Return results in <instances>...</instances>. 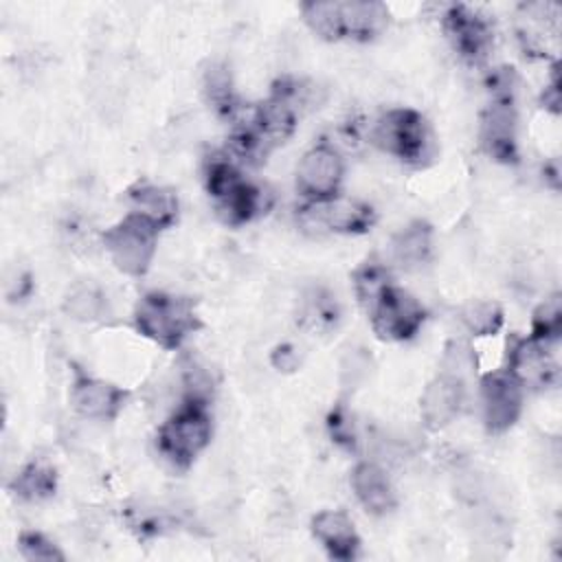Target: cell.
<instances>
[{
  "instance_id": "obj_1",
  "label": "cell",
  "mask_w": 562,
  "mask_h": 562,
  "mask_svg": "<svg viewBox=\"0 0 562 562\" xmlns=\"http://www.w3.org/2000/svg\"><path fill=\"white\" fill-rule=\"evenodd\" d=\"M134 327L156 345L178 349L202 327V323L191 299L154 290L138 299L134 307Z\"/></svg>"
},
{
  "instance_id": "obj_2",
  "label": "cell",
  "mask_w": 562,
  "mask_h": 562,
  "mask_svg": "<svg viewBox=\"0 0 562 562\" xmlns=\"http://www.w3.org/2000/svg\"><path fill=\"white\" fill-rule=\"evenodd\" d=\"M371 143L411 167H426L437 154L428 121L413 108L386 110L371 130Z\"/></svg>"
},
{
  "instance_id": "obj_3",
  "label": "cell",
  "mask_w": 562,
  "mask_h": 562,
  "mask_svg": "<svg viewBox=\"0 0 562 562\" xmlns=\"http://www.w3.org/2000/svg\"><path fill=\"white\" fill-rule=\"evenodd\" d=\"M211 435L213 419L209 404L182 400V404L158 428L156 448L173 470H187L209 446Z\"/></svg>"
},
{
  "instance_id": "obj_4",
  "label": "cell",
  "mask_w": 562,
  "mask_h": 562,
  "mask_svg": "<svg viewBox=\"0 0 562 562\" xmlns=\"http://www.w3.org/2000/svg\"><path fill=\"white\" fill-rule=\"evenodd\" d=\"M160 228L147 217L130 211L101 235L110 261L130 277H143L156 255Z\"/></svg>"
},
{
  "instance_id": "obj_5",
  "label": "cell",
  "mask_w": 562,
  "mask_h": 562,
  "mask_svg": "<svg viewBox=\"0 0 562 562\" xmlns=\"http://www.w3.org/2000/svg\"><path fill=\"white\" fill-rule=\"evenodd\" d=\"M299 224L312 235H360L375 224V211L367 202L338 193L325 200H305L299 209Z\"/></svg>"
},
{
  "instance_id": "obj_6",
  "label": "cell",
  "mask_w": 562,
  "mask_h": 562,
  "mask_svg": "<svg viewBox=\"0 0 562 562\" xmlns=\"http://www.w3.org/2000/svg\"><path fill=\"white\" fill-rule=\"evenodd\" d=\"M367 314L375 336L389 342H404L415 338L426 321L424 305L395 283L380 292V296L367 307Z\"/></svg>"
},
{
  "instance_id": "obj_7",
  "label": "cell",
  "mask_w": 562,
  "mask_h": 562,
  "mask_svg": "<svg viewBox=\"0 0 562 562\" xmlns=\"http://www.w3.org/2000/svg\"><path fill=\"white\" fill-rule=\"evenodd\" d=\"M345 178L342 151L321 140L310 147L296 165V189L305 200H325L338 195Z\"/></svg>"
},
{
  "instance_id": "obj_8",
  "label": "cell",
  "mask_w": 562,
  "mask_h": 562,
  "mask_svg": "<svg viewBox=\"0 0 562 562\" xmlns=\"http://www.w3.org/2000/svg\"><path fill=\"white\" fill-rule=\"evenodd\" d=\"M479 391L487 432L501 435L509 430L522 411V386L518 380L507 369L492 371L481 378Z\"/></svg>"
},
{
  "instance_id": "obj_9",
  "label": "cell",
  "mask_w": 562,
  "mask_h": 562,
  "mask_svg": "<svg viewBox=\"0 0 562 562\" xmlns=\"http://www.w3.org/2000/svg\"><path fill=\"white\" fill-rule=\"evenodd\" d=\"M441 24L452 48L465 61L481 64L487 57L494 44V33L483 15L465 4H450L441 18Z\"/></svg>"
},
{
  "instance_id": "obj_10",
  "label": "cell",
  "mask_w": 562,
  "mask_h": 562,
  "mask_svg": "<svg viewBox=\"0 0 562 562\" xmlns=\"http://www.w3.org/2000/svg\"><path fill=\"white\" fill-rule=\"evenodd\" d=\"M514 101L516 99H492L479 123V140L483 151L507 165L518 160V116Z\"/></svg>"
},
{
  "instance_id": "obj_11",
  "label": "cell",
  "mask_w": 562,
  "mask_h": 562,
  "mask_svg": "<svg viewBox=\"0 0 562 562\" xmlns=\"http://www.w3.org/2000/svg\"><path fill=\"white\" fill-rule=\"evenodd\" d=\"M127 397L130 393L125 389L101 378H92L81 369H75V378L70 384V404L81 417L110 422L123 411Z\"/></svg>"
},
{
  "instance_id": "obj_12",
  "label": "cell",
  "mask_w": 562,
  "mask_h": 562,
  "mask_svg": "<svg viewBox=\"0 0 562 562\" xmlns=\"http://www.w3.org/2000/svg\"><path fill=\"white\" fill-rule=\"evenodd\" d=\"M549 347L551 345L533 336L514 338L512 345H507V371L522 389H544L555 382L558 364Z\"/></svg>"
},
{
  "instance_id": "obj_13",
  "label": "cell",
  "mask_w": 562,
  "mask_h": 562,
  "mask_svg": "<svg viewBox=\"0 0 562 562\" xmlns=\"http://www.w3.org/2000/svg\"><path fill=\"white\" fill-rule=\"evenodd\" d=\"M465 393L468 386L463 380L441 371L439 375H435L419 400V413L424 424L430 430H439L443 426H448L450 422H454L459 417V413L463 411L465 404Z\"/></svg>"
},
{
  "instance_id": "obj_14",
  "label": "cell",
  "mask_w": 562,
  "mask_h": 562,
  "mask_svg": "<svg viewBox=\"0 0 562 562\" xmlns=\"http://www.w3.org/2000/svg\"><path fill=\"white\" fill-rule=\"evenodd\" d=\"M312 536L334 560L351 562L360 553V536L351 516L342 509H323L310 522Z\"/></svg>"
},
{
  "instance_id": "obj_15",
  "label": "cell",
  "mask_w": 562,
  "mask_h": 562,
  "mask_svg": "<svg viewBox=\"0 0 562 562\" xmlns=\"http://www.w3.org/2000/svg\"><path fill=\"white\" fill-rule=\"evenodd\" d=\"M349 483L358 503L373 516L389 514L397 503L389 474L375 461L356 463L351 470Z\"/></svg>"
},
{
  "instance_id": "obj_16",
  "label": "cell",
  "mask_w": 562,
  "mask_h": 562,
  "mask_svg": "<svg viewBox=\"0 0 562 562\" xmlns=\"http://www.w3.org/2000/svg\"><path fill=\"white\" fill-rule=\"evenodd\" d=\"M272 202H274V198L266 187L244 180L231 193L215 200V211L224 224L241 226V224L268 213Z\"/></svg>"
},
{
  "instance_id": "obj_17",
  "label": "cell",
  "mask_w": 562,
  "mask_h": 562,
  "mask_svg": "<svg viewBox=\"0 0 562 562\" xmlns=\"http://www.w3.org/2000/svg\"><path fill=\"white\" fill-rule=\"evenodd\" d=\"M389 9L382 2L373 0H349L340 2V22L342 37L356 42H371L382 35L389 26Z\"/></svg>"
},
{
  "instance_id": "obj_18",
  "label": "cell",
  "mask_w": 562,
  "mask_h": 562,
  "mask_svg": "<svg viewBox=\"0 0 562 562\" xmlns=\"http://www.w3.org/2000/svg\"><path fill=\"white\" fill-rule=\"evenodd\" d=\"M132 211L147 217L160 231L169 228L178 217V195L160 184L140 180L127 189Z\"/></svg>"
},
{
  "instance_id": "obj_19",
  "label": "cell",
  "mask_w": 562,
  "mask_h": 562,
  "mask_svg": "<svg viewBox=\"0 0 562 562\" xmlns=\"http://www.w3.org/2000/svg\"><path fill=\"white\" fill-rule=\"evenodd\" d=\"M432 257V228L424 220L404 226L391 239V259L404 270H417Z\"/></svg>"
},
{
  "instance_id": "obj_20",
  "label": "cell",
  "mask_w": 562,
  "mask_h": 562,
  "mask_svg": "<svg viewBox=\"0 0 562 562\" xmlns=\"http://www.w3.org/2000/svg\"><path fill=\"white\" fill-rule=\"evenodd\" d=\"M200 83H202V94H204L206 103L213 108V112L217 116L233 121L237 116V112L244 108V103L235 94L233 75H231L228 64L217 61V59L209 61L202 70Z\"/></svg>"
},
{
  "instance_id": "obj_21",
  "label": "cell",
  "mask_w": 562,
  "mask_h": 562,
  "mask_svg": "<svg viewBox=\"0 0 562 562\" xmlns=\"http://www.w3.org/2000/svg\"><path fill=\"white\" fill-rule=\"evenodd\" d=\"M13 496L24 503H40L55 494L57 490V472L50 463L35 459L20 468V472L9 483Z\"/></svg>"
},
{
  "instance_id": "obj_22",
  "label": "cell",
  "mask_w": 562,
  "mask_h": 562,
  "mask_svg": "<svg viewBox=\"0 0 562 562\" xmlns=\"http://www.w3.org/2000/svg\"><path fill=\"white\" fill-rule=\"evenodd\" d=\"M299 321L305 329L325 334L340 321V307L336 296L325 288H310L299 303Z\"/></svg>"
},
{
  "instance_id": "obj_23",
  "label": "cell",
  "mask_w": 562,
  "mask_h": 562,
  "mask_svg": "<svg viewBox=\"0 0 562 562\" xmlns=\"http://www.w3.org/2000/svg\"><path fill=\"white\" fill-rule=\"evenodd\" d=\"M64 312L77 323L103 321L110 312L108 296L92 283H77L64 299Z\"/></svg>"
},
{
  "instance_id": "obj_24",
  "label": "cell",
  "mask_w": 562,
  "mask_h": 562,
  "mask_svg": "<svg viewBox=\"0 0 562 562\" xmlns=\"http://www.w3.org/2000/svg\"><path fill=\"white\" fill-rule=\"evenodd\" d=\"M459 318H461L463 327L474 336H494V334H498V329L503 327V321H505L501 305L494 301H485V299L468 301L461 307Z\"/></svg>"
},
{
  "instance_id": "obj_25",
  "label": "cell",
  "mask_w": 562,
  "mask_h": 562,
  "mask_svg": "<svg viewBox=\"0 0 562 562\" xmlns=\"http://www.w3.org/2000/svg\"><path fill=\"white\" fill-rule=\"evenodd\" d=\"M123 520L130 531H134L138 538H156L165 533V529L171 525L169 512L156 505L147 503H134L123 509Z\"/></svg>"
},
{
  "instance_id": "obj_26",
  "label": "cell",
  "mask_w": 562,
  "mask_h": 562,
  "mask_svg": "<svg viewBox=\"0 0 562 562\" xmlns=\"http://www.w3.org/2000/svg\"><path fill=\"white\" fill-rule=\"evenodd\" d=\"M301 13L305 24L323 40L336 42L342 40V22H340V2H305L301 4Z\"/></svg>"
},
{
  "instance_id": "obj_27",
  "label": "cell",
  "mask_w": 562,
  "mask_h": 562,
  "mask_svg": "<svg viewBox=\"0 0 562 562\" xmlns=\"http://www.w3.org/2000/svg\"><path fill=\"white\" fill-rule=\"evenodd\" d=\"M353 290L364 310L380 296V292L393 283L389 268L378 259H367L353 270Z\"/></svg>"
},
{
  "instance_id": "obj_28",
  "label": "cell",
  "mask_w": 562,
  "mask_h": 562,
  "mask_svg": "<svg viewBox=\"0 0 562 562\" xmlns=\"http://www.w3.org/2000/svg\"><path fill=\"white\" fill-rule=\"evenodd\" d=\"M529 336H533L547 345H553L562 336V299H560V294L544 299V303H540L533 310Z\"/></svg>"
},
{
  "instance_id": "obj_29",
  "label": "cell",
  "mask_w": 562,
  "mask_h": 562,
  "mask_svg": "<svg viewBox=\"0 0 562 562\" xmlns=\"http://www.w3.org/2000/svg\"><path fill=\"white\" fill-rule=\"evenodd\" d=\"M327 432L331 437V441L347 450L353 452L358 448V428H356V419L351 415V411L345 404H336L329 415H327Z\"/></svg>"
},
{
  "instance_id": "obj_30",
  "label": "cell",
  "mask_w": 562,
  "mask_h": 562,
  "mask_svg": "<svg viewBox=\"0 0 562 562\" xmlns=\"http://www.w3.org/2000/svg\"><path fill=\"white\" fill-rule=\"evenodd\" d=\"M18 551L29 562H61L64 551L42 531H22L18 536Z\"/></svg>"
},
{
  "instance_id": "obj_31",
  "label": "cell",
  "mask_w": 562,
  "mask_h": 562,
  "mask_svg": "<svg viewBox=\"0 0 562 562\" xmlns=\"http://www.w3.org/2000/svg\"><path fill=\"white\" fill-rule=\"evenodd\" d=\"M476 369V358H474V351L461 342V340H452L448 347H446V356H443V369L446 373L463 380L468 384V378L474 373Z\"/></svg>"
},
{
  "instance_id": "obj_32",
  "label": "cell",
  "mask_w": 562,
  "mask_h": 562,
  "mask_svg": "<svg viewBox=\"0 0 562 562\" xmlns=\"http://www.w3.org/2000/svg\"><path fill=\"white\" fill-rule=\"evenodd\" d=\"M369 369H371V356L364 353V349H351L345 360L340 362V378H342V384L349 386V389H356L360 386L367 375H369Z\"/></svg>"
},
{
  "instance_id": "obj_33",
  "label": "cell",
  "mask_w": 562,
  "mask_h": 562,
  "mask_svg": "<svg viewBox=\"0 0 562 562\" xmlns=\"http://www.w3.org/2000/svg\"><path fill=\"white\" fill-rule=\"evenodd\" d=\"M270 362L277 371H283V373H292L301 367V353H299V347L292 345V342H281L272 349L270 353Z\"/></svg>"
},
{
  "instance_id": "obj_34",
  "label": "cell",
  "mask_w": 562,
  "mask_h": 562,
  "mask_svg": "<svg viewBox=\"0 0 562 562\" xmlns=\"http://www.w3.org/2000/svg\"><path fill=\"white\" fill-rule=\"evenodd\" d=\"M33 290V283H31V277L26 272H18L13 281L7 283V296L9 301H18V299H24L29 296Z\"/></svg>"
}]
</instances>
